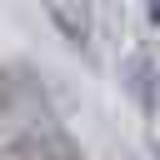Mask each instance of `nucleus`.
Listing matches in <instances>:
<instances>
[{
	"mask_svg": "<svg viewBox=\"0 0 160 160\" xmlns=\"http://www.w3.org/2000/svg\"><path fill=\"white\" fill-rule=\"evenodd\" d=\"M0 160H85L80 140L60 125H35V130H20L15 140L0 145Z\"/></svg>",
	"mask_w": 160,
	"mask_h": 160,
	"instance_id": "obj_1",
	"label": "nucleus"
},
{
	"mask_svg": "<svg viewBox=\"0 0 160 160\" xmlns=\"http://www.w3.org/2000/svg\"><path fill=\"white\" fill-rule=\"evenodd\" d=\"M5 105H10V75L0 70V115H5Z\"/></svg>",
	"mask_w": 160,
	"mask_h": 160,
	"instance_id": "obj_2",
	"label": "nucleus"
},
{
	"mask_svg": "<svg viewBox=\"0 0 160 160\" xmlns=\"http://www.w3.org/2000/svg\"><path fill=\"white\" fill-rule=\"evenodd\" d=\"M150 20H155V25H160V0H150Z\"/></svg>",
	"mask_w": 160,
	"mask_h": 160,
	"instance_id": "obj_3",
	"label": "nucleus"
}]
</instances>
